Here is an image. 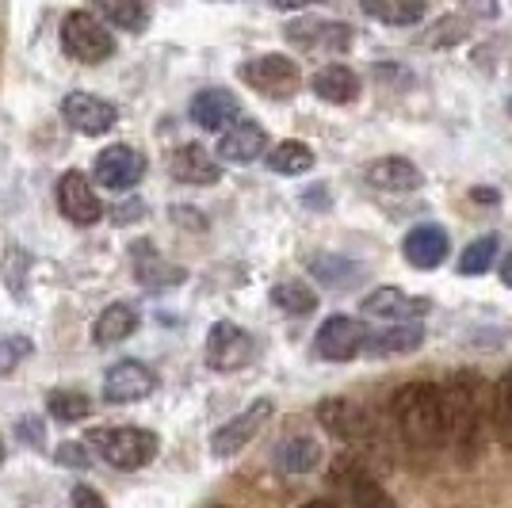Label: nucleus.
<instances>
[{"label": "nucleus", "instance_id": "2", "mask_svg": "<svg viewBox=\"0 0 512 508\" xmlns=\"http://www.w3.org/2000/svg\"><path fill=\"white\" fill-rule=\"evenodd\" d=\"M394 424L409 447L440 451L448 444V417H444V390L436 382H406L394 394Z\"/></svg>", "mask_w": 512, "mask_h": 508}, {"label": "nucleus", "instance_id": "32", "mask_svg": "<svg viewBox=\"0 0 512 508\" xmlns=\"http://www.w3.org/2000/svg\"><path fill=\"white\" fill-rule=\"evenodd\" d=\"M490 402H493V436H497V444L505 447V451H512V367L501 371Z\"/></svg>", "mask_w": 512, "mask_h": 508}, {"label": "nucleus", "instance_id": "45", "mask_svg": "<svg viewBox=\"0 0 512 508\" xmlns=\"http://www.w3.org/2000/svg\"><path fill=\"white\" fill-rule=\"evenodd\" d=\"M4 459H8V447H4V440H0V463H4Z\"/></svg>", "mask_w": 512, "mask_h": 508}, {"label": "nucleus", "instance_id": "24", "mask_svg": "<svg viewBox=\"0 0 512 508\" xmlns=\"http://www.w3.org/2000/svg\"><path fill=\"white\" fill-rule=\"evenodd\" d=\"M310 88H314L318 100L337 104V107L356 104V100H360V77H356L348 65H325V69H318L314 81H310Z\"/></svg>", "mask_w": 512, "mask_h": 508}, {"label": "nucleus", "instance_id": "13", "mask_svg": "<svg viewBox=\"0 0 512 508\" xmlns=\"http://www.w3.org/2000/svg\"><path fill=\"white\" fill-rule=\"evenodd\" d=\"M153 390H157V375L138 360H119L104 375V402L111 405H134L150 398Z\"/></svg>", "mask_w": 512, "mask_h": 508}, {"label": "nucleus", "instance_id": "28", "mask_svg": "<svg viewBox=\"0 0 512 508\" xmlns=\"http://www.w3.org/2000/svg\"><path fill=\"white\" fill-rule=\"evenodd\" d=\"M363 16L383 27H417L425 20V0H360Z\"/></svg>", "mask_w": 512, "mask_h": 508}, {"label": "nucleus", "instance_id": "26", "mask_svg": "<svg viewBox=\"0 0 512 508\" xmlns=\"http://www.w3.org/2000/svg\"><path fill=\"white\" fill-rule=\"evenodd\" d=\"M134 329H138V310L127 302H111L104 314L92 321V340L100 348H111V344H123L127 337H134Z\"/></svg>", "mask_w": 512, "mask_h": 508}, {"label": "nucleus", "instance_id": "42", "mask_svg": "<svg viewBox=\"0 0 512 508\" xmlns=\"http://www.w3.org/2000/svg\"><path fill=\"white\" fill-rule=\"evenodd\" d=\"M279 12H299V8H310V4H325V0H272Z\"/></svg>", "mask_w": 512, "mask_h": 508}, {"label": "nucleus", "instance_id": "19", "mask_svg": "<svg viewBox=\"0 0 512 508\" xmlns=\"http://www.w3.org/2000/svg\"><path fill=\"white\" fill-rule=\"evenodd\" d=\"M425 344V325L421 321H390L383 329L367 333L363 340V356L371 360H390V356H406Z\"/></svg>", "mask_w": 512, "mask_h": 508}, {"label": "nucleus", "instance_id": "8", "mask_svg": "<svg viewBox=\"0 0 512 508\" xmlns=\"http://www.w3.org/2000/svg\"><path fill=\"white\" fill-rule=\"evenodd\" d=\"M367 325H360L356 318H348V314H333V318H325L318 325V333H314V356L318 360H329V363H348L363 356V340H367Z\"/></svg>", "mask_w": 512, "mask_h": 508}, {"label": "nucleus", "instance_id": "22", "mask_svg": "<svg viewBox=\"0 0 512 508\" xmlns=\"http://www.w3.org/2000/svg\"><path fill=\"white\" fill-rule=\"evenodd\" d=\"M169 172H172V180L192 184V188H211V184L222 180L218 161H214L203 146H180L176 149V153H172V161H169Z\"/></svg>", "mask_w": 512, "mask_h": 508}, {"label": "nucleus", "instance_id": "10", "mask_svg": "<svg viewBox=\"0 0 512 508\" xmlns=\"http://www.w3.org/2000/svg\"><path fill=\"white\" fill-rule=\"evenodd\" d=\"M272 413H276L272 398H256L253 405H245V409H241L237 417H230L222 428H214L211 451L218 455V459H230V455H237V451H245V447L256 440V432L268 424Z\"/></svg>", "mask_w": 512, "mask_h": 508}, {"label": "nucleus", "instance_id": "1", "mask_svg": "<svg viewBox=\"0 0 512 508\" xmlns=\"http://www.w3.org/2000/svg\"><path fill=\"white\" fill-rule=\"evenodd\" d=\"M444 390V417H448V440L455 459L470 466L482 455L486 440V424H493V402H486V386L474 367L451 371Z\"/></svg>", "mask_w": 512, "mask_h": 508}, {"label": "nucleus", "instance_id": "37", "mask_svg": "<svg viewBox=\"0 0 512 508\" xmlns=\"http://www.w3.org/2000/svg\"><path fill=\"white\" fill-rule=\"evenodd\" d=\"M16 436H20L27 447L43 451V447H46V424H43V417H31V413H27V417H20V421H16Z\"/></svg>", "mask_w": 512, "mask_h": 508}, {"label": "nucleus", "instance_id": "20", "mask_svg": "<svg viewBox=\"0 0 512 508\" xmlns=\"http://www.w3.org/2000/svg\"><path fill=\"white\" fill-rule=\"evenodd\" d=\"M188 111L199 130H230L241 119V100L230 88H203V92H195Z\"/></svg>", "mask_w": 512, "mask_h": 508}, {"label": "nucleus", "instance_id": "9", "mask_svg": "<svg viewBox=\"0 0 512 508\" xmlns=\"http://www.w3.org/2000/svg\"><path fill=\"white\" fill-rule=\"evenodd\" d=\"M203 352H207V367L211 371H241V367L253 363L256 340L253 333H245L234 321H214Z\"/></svg>", "mask_w": 512, "mask_h": 508}, {"label": "nucleus", "instance_id": "11", "mask_svg": "<svg viewBox=\"0 0 512 508\" xmlns=\"http://www.w3.org/2000/svg\"><path fill=\"white\" fill-rule=\"evenodd\" d=\"M287 43H295L299 50H310V54H344L356 31L341 20H295L287 23Z\"/></svg>", "mask_w": 512, "mask_h": 508}, {"label": "nucleus", "instance_id": "16", "mask_svg": "<svg viewBox=\"0 0 512 508\" xmlns=\"http://www.w3.org/2000/svg\"><path fill=\"white\" fill-rule=\"evenodd\" d=\"M130 272H134V283L146 287V291H169V287H180L188 279V272L169 264L150 241H138L130 249Z\"/></svg>", "mask_w": 512, "mask_h": 508}, {"label": "nucleus", "instance_id": "27", "mask_svg": "<svg viewBox=\"0 0 512 508\" xmlns=\"http://www.w3.org/2000/svg\"><path fill=\"white\" fill-rule=\"evenodd\" d=\"M276 470L283 474H310L321 466V444L310 440V436H287L276 444V455H272Z\"/></svg>", "mask_w": 512, "mask_h": 508}, {"label": "nucleus", "instance_id": "23", "mask_svg": "<svg viewBox=\"0 0 512 508\" xmlns=\"http://www.w3.org/2000/svg\"><path fill=\"white\" fill-rule=\"evenodd\" d=\"M363 180L375 191H417L425 184L421 169L406 157H379L363 169Z\"/></svg>", "mask_w": 512, "mask_h": 508}, {"label": "nucleus", "instance_id": "39", "mask_svg": "<svg viewBox=\"0 0 512 508\" xmlns=\"http://www.w3.org/2000/svg\"><path fill=\"white\" fill-rule=\"evenodd\" d=\"M459 8L474 16V20H497L501 16V4L497 0H459Z\"/></svg>", "mask_w": 512, "mask_h": 508}, {"label": "nucleus", "instance_id": "25", "mask_svg": "<svg viewBox=\"0 0 512 508\" xmlns=\"http://www.w3.org/2000/svg\"><path fill=\"white\" fill-rule=\"evenodd\" d=\"M310 276L318 279L321 287H333V291H348V287L363 283V268L356 264V260H348V256L314 253V256H310Z\"/></svg>", "mask_w": 512, "mask_h": 508}, {"label": "nucleus", "instance_id": "40", "mask_svg": "<svg viewBox=\"0 0 512 508\" xmlns=\"http://www.w3.org/2000/svg\"><path fill=\"white\" fill-rule=\"evenodd\" d=\"M69 501H73V508H107V501L92 486H73Z\"/></svg>", "mask_w": 512, "mask_h": 508}, {"label": "nucleus", "instance_id": "34", "mask_svg": "<svg viewBox=\"0 0 512 508\" xmlns=\"http://www.w3.org/2000/svg\"><path fill=\"white\" fill-rule=\"evenodd\" d=\"M493 260H497V237L486 233V237H478V241H470L463 256H459V276H486L493 268Z\"/></svg>", "mask_w": 512, "mask_h": 508}, {"label": "nucleus", "instance_id": "4", "mask_svg": "<svg viewBox=\"0 0 512 508\" xmlns=\"http://www.w3.org/2000/svg\"><path fill=\"white\" fill-rule=\"evenodd\" d=\"M62 50L81 65H104L107 58H115V39L104 23L96 20L92 12H69L62 20Z\"/></svg>", "mask_w": 512, "mask_h": 508}, {"label": "nucleus", "instance_id": "46", "mask_svg": "<svg viewBox=\"0 0 512 508\" xmlns=\"http://www.w3.org/2000/svg\"><path fill=\"white\" fill-rule=\"evenodd\" d=\"M505 111H509V115H512V96H509V100H505Z\"/></svg>", "mask_w": 512, "mask_h": 508}, {"label": "nucleus", "instance_id": "21", "mask_svg": "<svg viewBox=\"0 0 512 508\" xmlns=\"http://www.w3.org/2000/svg\"><path fill=\"white\" fill-rule=\"evenodd\" d=\"M268 149V130L253 119H237L230 130H222L218 138V161L226 165H249Z\"/></svg>", "mask_w": 512, "mask_h": 508}, {"label": "nucleus", "instance_id": "7", "mask_svg": "<svg viewBox=\"0 0 512 508\" xmlns=\"http://www.w3.org/2000/svg\"><path fill=\"white\" fill-rule=\"evenodd\" d=\"M318 421L329 436H337L348 447H375L379 444V428L367 417V409L348 398H325L318 405Z\"/></svg>", "mask_w": 512, "mask_h": 508}, {"label": "nucleus", "instance_id": "18", "mask_svg": "<svg viewBox=\"0 0 512 508\" xmlns=\"http://www.w3.org/2000/svg\"><path fill=\"white\" fill-rule=\"evenodd\" d=\"M451 253V237L444 226H436V222H421V226H413L406 233V241H402V256H406L409 264L417 268V272H432V268H440Z\"/></svg>", "mask_w": 512, "mask_h": 508}, {"label": "nucleus", "instance_id": "41", "mask_svg": "<svg viewBox=\"0 0 512 508\" xmlns=\"http://www.w3.org/2000/svg\"><path fill=\"white\" fill-rule=\"evenodd\" d=\"M470 199H474V203H482V207H497V203H501V191L497 188H474L470 191Z\"/></svg>", "mask_w": 512, "mask_h": 508}, {"label": "nucleus", "instance_id": "3", "mask_svg": "<svg viewBox=\"0 0 512 508\" xmlns=\"http://www.w3.org/2000/svg\"><path fill=\"white\" fill-rule=\"evenodd\" d=\"M88 444L119 470H142L157 459V436L150 428H92Z\"/></svg>", "mask_w": 512, "mask_h": 508}, {"label": "nucleus", "instance_id": "14", "mask_svg": "<svg viewBox=\"0 0 512 508\" xmlns=\"http://www.w3.org/2000/svg\"><path fill=\"white\" fill-rule=\"evenodd\" d=\"M363 318H379V321H421L432 310L428 298L406 295L402 287H375L371 295H363L360 302Z\"/></svg>", "mask_w": 512, "mask_h": 508}, {"label": "nucleus", "instance_id": "38", "mask_svg": "<svg viewBox=\"0 0 512 508\" xmlns=\"http://www.w3.org/2000/svg\"><path fill=\"white\" fill-rule=\"evenodd\" d=\"M54 459H58V466H69V470H88L92 466V455L85 451V444H73V440L58 444Z\"/></svg>", "mask_w": 512, "mask_h": 508}, {"label": "nucleus", "instance_id": "31", "mask_svg": "<svg viewBox=\"0 0 512 508\" xmlns=\"http://www.w3.org/2000/svg\"><path fill=\"white\" fill-rule=\"evenodd\" d=\"M272 302H276L283 314H291V318H306V314L318 310L314 287H306L302 279H283V283H276L272 287Z\"/></svg>", "mask_w": 512, "mask_h": 508}, {"label": "nucleus", "instance_id": "5", "mask_svg": "<svg viewBox=\"0 0 512 508\" xmlns=\"http://www.w3.org/2000/svg\"><path fill=\"white\" fill-rule=\"evenodd\" d=\"M329 482L341 493L348 508H398V501L386 493V486L360 463V459H348L341 455L337 463L329 466Z\"/></svg>", "mask_w": 512, "mask_h": 508}, {"label": "nucleus", "instance_id": "36", "mask_svg": "<svg viewBox=\"0 0 512 508\" xmlns=\"http://www.w3.org/2000/svg\"><path fill=\"white\" fill-rule=\"evenodd\" d=\"M31 352H35V344L27 337H4L0 340V375H12Z\"/></svg>", "mask_w": 512, "mask_h": 508}, {"label": "nucleus", "instance_id": "47", "mask_svg": "<svg viewBox=\"0 0 512 508\" xmlns=\"http://www.w3.org/2000/svg\"><path fill=\"white\" fill-rule=\"evenodd\" d=\"M214 508H226V505H214Z\"/></svg>", "mask_w": 512, "mask_h": 508}, {"label": "nucleus", "instance_id": "29", "mask_svg": "<svg viewBox=\"0 0 512 508\" xmlns=\"http://www.w3.org/2000/svg\"><path fill=\"white\" fill-rule=\"evenodd\" d=\"M92 8L104 16L111 27H119V31H130V35H138V31H146V23H150V12H146V0H92Z\"/></svg>", "mask_w": 512, "mask_h": 508}, {"label": "nucleus", "instance_id": "17", "mask_svg": "<svg viewBox=\"0 0 512 508\" xmlns=\"http://www.w3.org/2000/svg\"><path fill=\"white\" fill-rule=\"evenodd\" d=\"M58 207L73 226H96L104 218V203L81 172H65L58 180Z\"/></svg>", "mask_w": 512, "mask_h": 508}, {"label": "nucleus", "instance_id": "33", "mask_svg": "<svg viewBox=\"0 0 512 508\" xmlns=\"http://www.w3.org/2000/svg\"><path fill=\"white\" fill-rule=\"evenodd\" d=\"M46 409H50V417L62 424H77L85 421L88 413H92V402H88L81 390H50V398H46Z\"/></svg>", "mask_w": 512, "mask_h": 508}, {"label": "nucleus", "instance_id": "12", "mask_svg": "<svg viewBox=\"0 0 512 508\" xmlns=\"http://www.w3.org/2000/svg\"><path fill=\"white\" fill-rule=\"evenodd\" d=\"M62 119L65 127H73L77 134L100 138L119 123V111L111 100H100L92 92H69V96H62Z\"/></svg>", "mask_w": 512, "mask_h": 508}, {"label": "nucleus", "instance_id": "43", "mask_svg": "<svg viewBox=\"0 0 512 508\" xmlns=\"http://www.w3.org/2000/svg\"><path fill=\"white\" fill-rule=\"evenodd\" d=\"M501 283H505V287H512V249H509V256L501 260Z\"/></svg>", "mask_w": 512, "mask_h": 508}, {"label": "nucleus", "instance_id": "44", "mask_svg": "<svg viewBox=\"0 0 512 508\" xmlns=\"http://www.w3.org/2000/svg\"><path fill=\"white\" fill-rule=\"evenodd\" d=\"M302 508H337V505H333V501H306Z\"/></svg>", "mask_w": 512, "mask_h": 508}, {"label": "nucleus", "instance_id": "15", "mask_svg": "<svg viewBox=\"0 0 512 508\" xmlns=\"http://www.w3.org/2000/svg\"><path fill=\"white\" fill-rule=\"evenodd\" d=\"M146 176V157L130 146H107L96 157V180L111 191H130Z\"/></svg>", "mask_w": 512, "mask_h": 508}, {"label": "nucleus", "instance_id": "35", "mask_svg": "<svg viewBox=\"0 0 512 508\" xmlns=\"http://www.w3.org/2000/svg\"><path fill=\"white\" fill-rule=\"evenodd\" d=\"M463 39H470V23L459 20V16H444V20H436L421 35V46H428V50H448V46H459Z\"/></svg>", "mask_w": 512, "mask_h": 508}, {"label": "nucleus", "instance_id": "30", "mask_svg": "<svg viewBox=\"0 0 512 508\" xmlns=\"http://www.w3.org/2000/svg\"><path fill=\"white\" fill-rule=\"evenodd\" d=\"M268 169L276 172V176H302V172L314 169V149L306 146V142L287 138V142L268 149Z\"/></svg>", "mask_w": 512, "mask_h": 508}, {"label": "nucleus", "instance_id": "6", "mask_svg": "<svg viewBox=\"0 0 512 508\" xmlns=\"http://www.w3.org/2000/svg\"><path fill=\"white\" fill-rule=\"evenodd\" d=\"M237 77L253 88V92L268 96V100H291L302 88L299 65L291 62L287 54H260L253 62H241Z\"/></svg>", "mask_w": 512, "mask_h": 508}]
</instances>
